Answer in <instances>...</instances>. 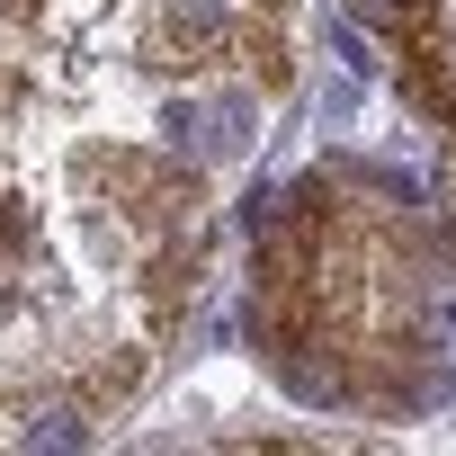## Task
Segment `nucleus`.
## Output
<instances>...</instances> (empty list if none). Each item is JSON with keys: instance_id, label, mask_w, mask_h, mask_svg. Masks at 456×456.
<instances>
[{"instance_id": "obj_1", "label": "nucleus", "mask_w": 456, "mask_h": 456, "mask_svg": "<svg viewBox=\"0 0 456 456\" xmlns=\"http://www.w3.org/2000/svg\"><path fill=\"white\" fill-rule=\"evenodd\" d=\"M233 37H242V0H152L143 72H161V81L215 72V63H233Z\"/></svg>"}, {"instance_id": "obj_2", "label": "nucleus", "mask_w": 456, "mask_h": 456, "mask_svg": "<svg viewBox=\"0 0 456 456\" xmlns=\"http://www.w3.org/2000/svg\"><path fill=\"white\" fill-rule=\"evenodd\" d=\"M152 340H117V349H90L81 367H72V403L90 411V420H108V411H126L134 394H143V376H152Z\"/></svg>"}, {"instance_id": "obj_3", "label": "nucleus", "mask_w": 456, "mask_h": 456, "mask_svg": "<svg viewBox=\"0 0 456 456\" xmlns=\"http://www.w3.org/2000/svg\"><path fill=\"white\" fill-rule=\"evenodd\" d=\"M394 81L429 126H456V81H447V45H394Z\"/></svg>"}, {"instance_id": "obj_4", "label": "nucleus", "mask_w": 456, "mask_h": 456, "mask_svg": "<svg viewBox=\"0 0 456 456\" xmlns=\"http://www.w3.org/2000/svg\"><path fill=\"white\" fill-rule=\"evenodd\" d=\"M233 63H242L260 90H287V81H296V54H287V19H278V10H242Z\"/></svg>"}, {"instance_id": "obj_5", "label": "nucleus", "mask_w": 456, "mask_h": 456, "mask_svg": "<svg viewBox=\"0 0 456 456\" xmlns=\"http://www.w3.org/2000/svg\"><path fill=\"white\" fill-rule=\"evenodd\" d=\"M376 28H385L394 45H447V28H438V0H376Z\"/></svg>"}]
</instances>
